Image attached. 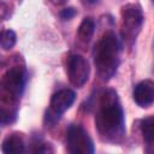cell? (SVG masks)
Wrapping results in <instances>:
<instances>
[{
	"label": "cell",
	"instance_id": "cell-1",
	"mask_svg": "<svg viewBox=\"0 0 154 154\" xmlns=\"http://www.w3.org/2000/svg\"><path fill=\"white\" fill-rule=\"evenodd\" d=\"M95 126L99 135L105 141L116 143L123 140L125 135L124 112L116 90L106 89L100 95Z\"/></svg>",
	"mask_w": 154,
	"mask_h": 154
},
{
	"label": "cell",
	"instance_id": "cell-2",
	"mask_svg": "<svg viewBox=\"0 0 154 154\" xmlns=\"http://www.w3.org/2000/svg\"><path fill=\"white\" fill-rule=\"evenodd\" d=\"M119 41L113 31H107L94 47V64L99 77L108 81L117 71L119 64Z\"/></svg>",
	"mask_w": 154,
	"mask_h": 154
},
{
	"label": "cell",
	"instance_id": "cell-3",
	"mask_svg": "<svg viewBox=\"0 0 154 154\" xmlns=\"http://www.w3.org/2000/svg\"><path fill=\"white\" fill-rule=\"evenodd\" d=\"M26 71L23 66H13L8 69L1 79L2 93L8 96V101H17L25 87Z\"/></svg>",
	"mask_w": 154,
	"mask_h": 154
},
{
	"label": "cell",
	"instance_id": "cell-4",
	"mask_svg": "<svg viewBox=\"0 0 154 154\" xmlns=\"http://www.w3.org/2000/svg\"><path fill=\"white\" fill-rule=\"evenodd\" d=\"M120 17L123 23V35L124 38L134 40L144 20L143 11L137 4H126L120 10Z\"/></svg>",
	"mask_w": 154,
	"mask_h": 154
},
{
	"label": "cell",
	"instance_id": "cell-5",
	"mask_svg": "<svg viewBox=\"0 0 154 154\" xmlns=\"http://www.w3.org/2000/svg\"><path fill=\"white\" fill-rule=\"evenodd\" d=\"M67 149L73 154H91L94 153V144L88 132L81 125H71L66 134Z\"/></svg>",
	"mask_w": 154,
	"mask_h": 154
},
{
	"label": "cell",
	"instance_id": "cell-6",
	"mask_svg": "<svg viewBox=\"0 0 154 154\" xmlns=\"http://www.w3.org/2000/svg\"><path fill=\"white\" fill-rule=\"evenodd\" d=\"M89 73H90L89 64L82 55L73 54L69 58L67 76H69L70 83L73 87H76V88L83 87L89 78Z\"/></svg>",
	"mask_w": 154,
	"mask_h": 154
},
{
	"label": "cell",
	"instance_id": "cell-7",
	"mask_svg": "<svg viewBox=\"0 0 154 154\" xmlns=\"http://www.w3.org/2000/svg\"><path fill=\"white\" fill-rule=\"evenodd\" d=\"M75 99H76V94L71 89H61L57 91L51 97V103H49L51 113H53L55 117L59 118L60 114H63L66 109L71 107Z\"/></svg>",
	"mask_w": 154,
	"mask_h": 154
},
{
	"label": "cell",
	"instance_id": "cell-8",
	"mask_svg": "<svg viewBox=\"0 0 154 154\" xmlns=\"http://www.w3.org/2000/svg\"><path fill=\"white\" fill-rule=\"evenodd\" d=\"M134 100L140 107H149L154 102V82L141 81L134 89Z\"/></svg>",
	"mask_w": 154,
	"mask_h": 154
},
{
	"label": "cell",
	"instance_id": "cell-9",
	"mask_svg": "<svg viewBox=\"0 0 154 154\" xmlns=\"http://www.w3.org/2000/svg\"><path fill=\"white\" fill-rule=\"evenodd\" d=\"M1 150L5 154H20L25 150V143L23 135L19 132H13L7 135L1 144Z\"/></svg>",
	"mask_w": 154,
	"mask_h": 154
},
{
	"label": "cell",
	"instance_id": "cell-10",
	"mask_svg": "<svg viewBox=\"0 0 154 154\" xmlns=\"http://www.w3.org/2000/svg\"><path fill=\"white\" fill-rule=\"evenodd\" d=\"M141 134L146 142V152L154 153V116H148L141 120Z\"/></svg>",
	"mask_w": 154,
	"mask_h": 154
},
{
	"label": "cell",
	"instance_id": "cell-11",
	"mask_svg": "<svg viewBox=\"0 0 154 154\" xmlns=\"http://www.w3.org/2000/svg\"><path fill=\"white\" fill-rule=\"evenodd\" d=\"M95 31V23L93 20V18L90 17H85L83 18V20L81 22L79 26H78V37L82 42H89L90 38L93 37Z\"/></svg>",
	"mask_w": 154,
	"mask_h": 154
},
{
	"label": "cell",
	"instance_id": "cell-12",
	"mask_svg": "<svg viewBox=\"0 0 154 154\" xmlns=\"http://www.w3.org/2000/svg\"><path fill=\"white\" fill-rule=\"evenodd\" d=\"M16 32L11 29H4L1 31V48L4 51L11 49L16 45Z\"/></svg>",
	"mask_w": 154,
	"mask_h": 154
},
{
	"label": "cell",
	"instance_id": "cell-13",
	"mask_svg": "<svg viewBox=\"0 0 154 154\" xmlns=\"http://www.w3.org/2000/svg\"><path fill=\"white\" fill-rule=\"evenodd\" d=\"M0 12H1V18L4 20H6L7 18H10L11 16V6L8 4H6L5 1H1V7H0Z\"/></svg>",
	"mask_w": 154,
	"mask_h": 154
},
{
	"label": "cell",
	"instance_id": "cell-14",
	"mask_svg": "<svg viewBox=\"0 0 154 154\" xmlns=\"http://www.w3.org/2000/svg\"><path fill=\"white\" fill-rule=\"evenodd\" d=\"M77 14V11L73 8V7H67V8H64L61 12H60V17L63 19H71L72 17H75Z\"/></svg>",
	"mask_w": 154,
	"mask_h": 154
},
{
	"label": "cell",
	"instance_id": "cell-15",
	"mask_svg": "<svg viewBox=\"0 0 154 154\" xmlns=\"http://www.w3.org/2000/svg\"><path fill=\"white\" fill-rule=\"evenodd\" d=\"M48 1L54 6H61V5H65L69 0H48Z\"/></svg>",
	"mask_w": 154,
	"mask_h": 154
},
{
	"label": "cell",
	"instance_id": "cell-16",
	"mask_svg": "<svg viewBox=\"0 0 154 154\" xmlns=\"http://www.w3.org/2000/svg\"><path fill=\"white\" fill-rule=\"evenodd\" d=\"M88 1H89V2H95L96 0H88Z\"/></svg>",
	"mask_w": 154,
	"mask_h": 154
},
{
	"label": "cell",
	"instance_id": "cell-17",
	"mask_svg": "<svg viewBox=\"0 0 154 154\" xmlns=\"http://www.w3.org/2000/svg\"><path fill=\"white\" fill-rule=\"evenodd\" d=\"M152 1H153V2H154V0H152Z\"/></svg>",
	"mask_w": 154,
	"mask_h": 154
}]
</instances>
